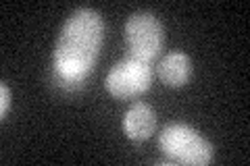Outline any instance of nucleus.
Wrapping results in <instances>:
<instances>
[{"label":"nucleus","instance_id":"3","mask_svg":"<svg viewBox=\"0 0 250 166\" xmlns=\"http://www.w3.org/2000/svg\"><path fill=\"white\" fill-rule=\"evenodd\" d=\"M165 31L159 17L148 11H138L125 21V42L129 46V54L142 60L152 62L163 48Z\"/></svg>","mask_w":250,"mask_h":166},{"label":"nucleus","instance_id":"1","mask_svg":"<svg viewBox=\"0 0 250 166\" xmlns=\"http://www.w3.org/2000/svg\"><path fill=\"white\" fill-rule=\"evenodd\" d=\"M103 39L104 21L90 6L77 9L65 21L54 48V71L62 83H82L90 75Z\"/></svg>","mask_w":250,"mask_h":166},{"label":"nucleus","instance_id":"4","mask_svg":"<svg viewBox=\"0 0 250 166\" xmlns=\"http://www.w3.org/2000/svg\"><path fill=\"white\" fill-rule=\"evenodd\" d=\"M152 83V62L138 56H129L119 60L108 71L104 85L108 93L115 98H134L146 92Z\"/></svg>","mask_w":250,"mask_h":166},{"label":"nucleus","instance_id":"7","mask_svg":"<svg viewBox=\"0 0 250 166\" xmlns=\"http://www.w3.org/2000/svg\"><path fill=\"white\" fill-rule=\"evenodd\" d=\"M9 108H11V90L6 83H2L0 85V114L4 116L9 112Z\"/></svg>","mask_w":250,"mask_h":166},{"label":"nucleus","instance_id":"6","mask_svg":"<svg viewBox=\"0 0 250 166\" xmlns=\"http://www.w3.org/2000/svg\"><path fill=\"white\" fill-rule=\"evenodd\" d=\"M192 75V58L182 50L169 52L159 62V77L167 88H182Z\"/></svg>","mask_w":250,"mask_h":166},{"label":"nucleus","instance_id":"5","mask_svg":"<svg viewBox=\"0 0 250 166\" xmlns=\"http://www.w3.org/2000/svg\"><path fill=\"white\" fill-rule=\"evenodd\" d=\"M154 129H156V112L144 102H136L123 116V131L134 141L148 139L154 133Z\"/></svg>","mask_w":250,"mask_h":166},{"label":"nucleus","instance_id":"2","mask_svg":"<svg viewBox=\"0 0 250 166\" xmlns=\"http://www.w3.org/2000/svg\"><path fill=\"white\" fill-rule=\"evenodd\" d=\"M159 148L171 162L205 166L213 160V146L196 129L184 123H171L159 135Z\"/></svg>","mask_w":250,"mask_h":166}]
</instances>
